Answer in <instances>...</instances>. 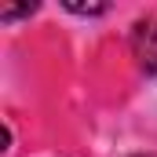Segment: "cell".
I'll use <instances>...</instances> for the list:
<instances>
[{"instance_id": "cell-1", "label": "cell", "mask_w": 157, "mask_h": 157, "mask_svg": "<svg viewBox=\"0 0 157 157\" xmlns=\"http://www.w3.org/2000/svg\"><path fill=\"white\" fill-rule=\"evenodd\" d=\"M132 55H135L143 73L157 77V7L146 11L135 22V29H132Z\"/></svg>"}, {"instance_id": "cell-2", "label": "cell", "mask_w": 157, "mask_h": 157, "mask_svg": "<svg viewBox=\"0 0 157 157\" xmlns=\"http://www.w3.org/2000/svg\"><path fill=\"white\" fill-rule=\"evenodd\" d=\"M37 11V4H18V7H0V18L4 22H11V18H22V15H33Z\"/></svg>"}, {"instance_id": "cell-3", "label": "cell", "mask_w": 157, "mask_h": 157, "mask_svg": "<svg viewBox=\"0 0 157 157\" xmlns=\"http://www.w3.org/2000/svg\"><path fill=\"white\" fill-rule=\"evenodd\" d=\"M66 11H73V15H102L106 4H73V0H66Z\"/></svg>"}]
</instances>
